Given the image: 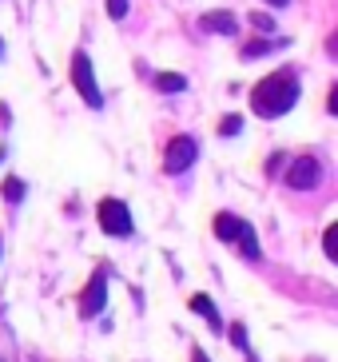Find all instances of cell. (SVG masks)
I'll return each instance as SVG.
<instances>
[{
  "label": "cell",
  "mask_w": 338,
  "mask_h": 362,
  "mask_svg": "<svg viewBox=\"0 0 338 362\" xmlns=\"http://www.w3.org/2000/svg\"><path fill=\"white\" fill-rule=\"evenodd\" d=\"M295 104H298V76L286 72V68L263 76V80L251 88V107H255V116H263V119L286 116Z\"/></svg>",
  "instance_id": "1"
},
{
  "label": "cell",
  "mask_w": 338,
  "mask_h": 362,
  "mask_svg": "<svg viewBox=\"0 0 338 362\" xmlns=\"http://www.w3.org/2000/svg\"><path fill=\"white\" fill-rule=\"evenodd\" d=\"M95 219H100V227H104L107 235H116V239H127V235L136 231V223H132V211H127L124 199H100V207H95Z\"/></svg>",
  "instance_id": "2"
},
{
  "label": "cell",
  "mask_w": 338,
  "mask_h": 362,
  "mask_svg": "<svg viewBox=\"0 0 338 362\" xmlns=\"http://www.w3.org/2000/svg\"><path fill=\"white\" fill-rule=\"evenodd\" d=\"M72 84H76V92L84 96L88 107H104V96H100V84H95V72H92V60H88L84 52L72 56Z\"/></svg>",
  "instance_id": "3"
},
{
  "label": "cell",
  "mask_w": 338,
  "mask_h": 362,
  "mask_svg": "<svg viewBox=\"0 0 338 362\" xmlns=\"http://www.w3.org/2000/svg\"><path fill=\"white\" fill-rule=\"evenodd\" d=\"M195 156H199V144L191 136H175L168 144V151H163V171L168 175H180V171H187L195 163Z\"/></svg>",
  "instance_id": "4"
},
{
  "label": "cell",
  "mask_w": 338,
  "mask_h": 362,
  "mask_svg": "<svg viewBox=\"0 0 338 362\" xmlns=\"http://www.w3.org/2000/svg\"><path fill=\"white\" fill-rule=\"evenodd\" d=\"M104 303H107V271L100 267V271L88 279L84 295H80V315H84V319H95V315L104 310Z\"/></svg>",
  "instance_id": "5"
},
{
  "label": "cell",
  "mask_w": 338,
  "mask_h": 362,
  "mask_svg": "<svg viewBox=\"0 0 338 362\" xmlns=\"http://www.w3.org/2000/svg\"><path fill=\"white\" fill-rule=\"evenodd\" d=\"M318 180H322V168H318L315 156H298V160L286 168V183H291L295 192H310V187H318Z\"/></svg>",
  "instance_id": "6"
},
{
  "label": "cell",
  "mask_w": 338,
  "mask_h": 362,
  "mask_svg": "<svg viewBox=\"0 0 338 362\" xmlns=\"http://www.w3.org/2000/svg\"><path fill=\"white\" fill-rule=\"evenodd\" d=\"M199 24L207 28V33H219V36H235V33H239V21H235L231 12H207Z\"/></svg>",
  "instance_id": "7"
},
{
  "label": "cell",
  "mask_w": 338,
  "mask_h": 362,
  "mask_svg": "<svg viewBox=\"0 0 338 362\" xmlns=\"http://www.w3.org/2000/svg\"><path fill=\"white\" fill-rule=\"evenodd\" d=\"M247 219H239V215L231 211H219L215 215V235H219L223 243H235V235H239V227H243Z\"/></svg>",
  "instance_id": "8"
},
{
  "label": "cell",
  "mask_w": 338,
  "mask_h": 362,
  "mask_svg": "<svg viewBox=\"0 0 338 362\" xmlns=\"http://www.w3.org/2000/svg\"><path fill=\"white\" fill-rule=\"evenodd\" d=\"M191 310H195V315H203V319L211 322V330H223L219 310H215V303H211L207 295H191Z\"/></svg>",
  "instance_id": "9"
},
{
  "label": "cell",
  "mask_w": 338,
  "mask_h": 362,
  "mask_svg": "<svg viewBox=\"0 0 338 362\" xmlns=\"http://www.w3.org/2000/svg\"><path fill=\"white\" fill-rule=\"evenodd\" d=\"M235 243L243 247V255H247V259H259V255H263V251H259V239H255V227H251V223H243V227H239V235H235Z\"/></svg>",
  "instance_id": "10"
},
{
  "label": "cell",
  "mask_w": 338,
  "mask_h": 362,
  "mask_svg": "<svg viewBox=\"0 0 338 362\" xmlns=\"http://www.w3.org/2000/svg\"><path fill=\"white\" fill-rule=\"evenodd\" d=\"M156 88H159V92H183V88H187V80H183V76H175V72H159L156 76Z\"/></svg>",
  "instance_id": "11"
},
{
  "label": "cell",
  "mask_w": 338,
  "mask_h": 362,
  "mask_svg": "<svg viewBox=\"0 0 338 362\" xmlns=\"http://www.w3.org/2000/svg\"><path fill=\"white\" fill-rule=\"evenodd\" d=\"M4 199H8V203H21V199H24V180L8 175V180H4Z\"/></svg>",
  "instance_id": "12"
},
{
  "label": "cell",
  "mask_w": 338,
  "mask_h": 362,
  "mask_svg": "<svg viewBox=\"0 0 338 362\" xmlns=\"http://www.w3.org/2000/svg\"><path fill=\"white\" fill-rule=\"evenodd\" d=\"M322 251H327V259H338V223L327 227V235H322Z\"/></svg>",
  "instance_id": "13"
},
{
  "label": "cell",
  "mask_w": 338,
  "mask_h": 362,
  "mask_svg": "<svg viewBox=\"0 0 338 362\" xmlns=\"http://www.w3.org/2000/svg\"><path fill=\"white\" fill-rule=\"evenodd\" d=\"M239 128H243V116H223L219 136H239Z\"/></svg>",
  "instance_id": "14"
},
{
  "label": "cell",
  "mask_w": 338,
  "mask_h": 362,
  "mask_svg": "<svg viewBox=\"0 0 338 362\" xmlns=\"http://www.w3.org/2000/svg\"><path fill=\"white\" fill-rule=\"evenodd\" d=\"M271 48H275V40H251L243 48V56H263V52H271Z\"/></svg>",
  "instance_id": "15"
},
{
  "label": "cell",
  "mask_w": 338,
  "mask_h": 362,
  "mask_svg": "<svg viewBox=\"0 0 338 362\" xmlns=\"http://www.w3.org/2000/svg\"><path fill=\"white\" fill-rule=\"evenodd\" d=\"M251 24L259 28V33H275V21H271L267 12H251Z\"/></svg>",
  "instance_id": "16"
},
{
  "label": "cell",
  "mask_w": 338,
  "mask_h": 362,
  "mask_svg": "<svg viewBox=\"0 0 338 362\" xmlns=\"http://www.w3.org/2000/svg\"><path fill=\"white\" fill-rule=\"evenodd\" d=\"M107 16H112V21H124L127 16V0H107Z\"/></svg>",
  "instance_id": "17"
},
{
  "label": "cell",
  "mask_w": 338,
  "mask_h": 362,
  "mask_svg": "<svg viewBox=\"0 0 338 362\" xmlns=\"http://www.w3.org/2000/svg\"><path fill=\"white\" fill-rule=\"evenodd\" d=\"M227 334H231V342L239 346V351H247V330H243V322H235V327L227 330Z\"/></svg>",
  "instance_id": "18"
},
{
  "label": "cell",
  "mask_w": 338,
  "mask_h": 362,
  "mask_svg": "<svg viewBox=\"0 0 338 362\" xmlns=\"http://www.w3.org/2000/svg\"><path fill=\"white\" fill-rule=\"evenodd\" d=\"M191 362H211V358H207V354H203L199 346H195V351H191Z\"/></svg>",
  "instance_id": "19"
},
{
  "label": "cell",
  "mask_w": 338,
  "mask_h": 362,
  "mask_svg": "<svg viewBox=\"0 0 338 362\" xmlns=\"http://www.w3.org/2000/svg\"><path fill=\"white\" fill-rule=\"evenodd\" d=\"M267 4H286V0H267Z\"/></svg>",
  "instance_id": "20"
},
{
  "label": "cell",
  "mask_w": 338,
  "mask_h": 362,
  "mask_svg": "<svg viewBox=\"0 0 338 362\" xmlns=\"http://www.w3.org/2000/svg\"><path fill=\"white\" fill-rule=\"evenodd\" d=\"M0 160H4V151H0Z\"/></svg>",
  "instance_id": "21"
},
{
  "label": "cell",
  "mask_w": 338,
  "mask_h": 362,
  "mask_svg": "<svg viewBox=\"0 0 338 362\" xmlns=\"http://www.w3.org/2000/svg\"><path fill=\"white\" fill-rule=\"evenodd\" d=\"M0 52H4V44H0Z\"/></svg>",
  "instance_id": "22"
},
{
  "label": "cell",
  "mask_w": 338,
  "mask_h": 362,
  "mask_svg": "<svg viewBox=\"0 0 338 362\" xmlns=\"http://www.w3.org/2000/svg\"><path fill=\"white\" fill-rule=\"evenodd\" d=\"M251 362H255V358H251Z\"/></svg>",
  "instance_id": "23"
}]
</instances>
